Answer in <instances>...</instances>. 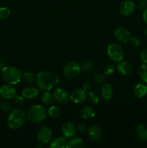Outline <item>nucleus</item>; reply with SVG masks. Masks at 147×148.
I'll return each instance as SVG.
<instances>
[{
	"label": "nucleus",
	"instance_id": "ddd939ff",
	"mask_svg": "<svg viewBox=\"0 0 147 148\" xmlns=\"http://www.w3.org/2000/svg\"><path fill=\"white\" fill-rule=\"evenodd\" d=\"M114 36L117 40L122 43H125L130 39L129 31L122 27H119L115 29L114 32Z\"/></svg>",
	"mask_w": 147,
	"mask_h": 148
},
{
	"label": "nucleus",
	"instance_id": "39448f33",
	"mask_svg": "<svg viewBox=\"0 0 147 148\" xmlns=\"http://www.w3.org/2000/svg\"><path fill=\"white\" fill-rule=\"evenodd\" d=\"M107 53L112 62H119L124 58L125 51L120 45L116 43H112L108 46Z\"/></svg>",
	"mask_w": 147,
	"mask_h": 148
},
{
	"label": "nucleus",
	"instance_id": "72a5a7b5",
	"mask_svg": "<svg viewBox=\"0 0 147 148\" xmlns=\"http://www.w3.org/2000/svg\"><path fill=\"white\" fill-rule=\"evenodd\" d=\"M138 8L139 10H146L147 9V0H140L138 4Z\"/></svg>",
	"mask_w": 147,
	"mask_h": 148
},
{
	"label": "nucleus",
	"instance_id": "4be33fe9",
	"mask_svg": "<svg viewBox=\"0 0 147 148\" xmlns=\"http://www.w3.org/2000/svg\"><path fill=\"white\" fill-rule=\"evenodd\" d=\"M136 135L139 140L141 141H147V128L144 127L142 124H140L137 127L136 131Z\"/></svg>",
	"mask_w": 147,
	"mask_h": 148
},
{
	"label": "nucleus",
	"instance_id": "a19ab883",
	"mask_svg": "<svg viewBox=\"0 0 147 148\" xmlns=\"http://www.w3.org/2000/svg\"><path fill=\"white\" fill-rule=\"evenodd\" d=\"M145 35L147 36V28L145 30Z\"/></svg>",
	"mask_w": 147,
	"mask_h": 148
},
{
	"label": "nucleus",
	"instance_id": "9b49d317",
	"mask_svg": "<svg viewBox=\"0 0 147 148\" xmlns=\"http://www.w3.org/2000/svg\"><path fill=\"white\" fill-rule=\"evenodd\" d=\"M16 95V90L11 85H4L0 87V96L5 100L13 99Z\"/></svg>",
	"mask_w": 147,
	"mask_h": 148
},
{
	"label": "nucleus",
	"instance_id": "b1692460",
	"mask_svg": "<svg viewBox=\"0 0 147 148\" xmlns=\"http://www.w3.org/2000/svg\"><path fill=\"white\" fill-rule=\"evenodd\" d=\"M22 78L24 82H25L27 85H32V84L34 83L35 82H36V77L34 75V74H33L30 72H25L22 74Z\"/></svg>",
	"mask_w": 147,
	"mask_h": 148
},
{
	"label": "nucleus",
	"instance_id": "f8f14e48",
	"mask_svg": "<svg viewBox=\"0 0 147 148\" xmlns=\"http://www.w3.org/2000/svg\"><path fill=\"white\" fill-rule=\"evenodd\" d=\"M76 130H77V128L73 122L67 121L62 126L61 132L63 137L66 138H71L76 134Z\"/></svg>",
	"mask_w": 147,
	"mask_h": 148
},
{
	"label": "nucleus",
	"instance_id": "dca6fc26",
	"mask_svg": "<svg viewBox=\"0 0 147 148\" xmlns=\"http://www.w3.org/2000/svg\"><path fill=\"white\" fill-rule=\"evenodd\" d=\"M114 95V90L109 84H105L101 87V96L105 101H110Z\"/></svg>",
	"mask_w": 147,
	"mask_h": 148
},
{
	"label": "nucleus",
	"instance_id": "c756f323",
	"mask_svg": "<svg viewBox=\"0 0 147 148\" xmlns=\"http://www.w3.org/2000/svg\"><path fill=\"white\" fill-rule=\"evenodd\" d=\"M87 98H89V101H90L92 103L97 104L99 102V97H98L97 94L95 92L90 91V92H88Z\"/></svg>",
	"mask_w": 147,
	"mask_h": 148
},
{
	"label": "nucleus",
	"instance_id": "cd10ccee",
	"mask_svg": "<svg viewBox=\"0 0 147 148\" xmlns=\"http://www.w3.org/2000/svg\"><path fill=\"white\" fill-rule=\"evenodd\" d=\"M0 109L5 113H10L12 110V104L9 101H4L0 103Z\"/></svg>",
	"mask_w": 147,
	"mask_h": 148
},
{
	"label": "nucleus",
	"instance_id": "6e6552de",
	"mask_svg": "<svg viewBox=\"0 0 147 148\" xmlns=\"http://www.w3.org/2000/svg\"><path fill=\"white\" fill-rule=\"evenodd\" d=\"M52 131L47 127H43L39 130L37 134V138L39 143L41 144H47L52 138Z\"/></svg>",
	"mask_w": 147,
	"mask_h": 148
},
{
	"label": "nucleus",
	"instance_id": "5701e85b",
	"mask_svg": "<svg viewBox=\"0 0 147 148\" xmlns=\"http://www.w3.org/2000/svg\"><path fill=\"white\" fill-rule=\"evenodd\" d=\"M41 101L46 105H51L54 102V97L51 92H48V91H45L43 94L42 95L41 97Z\"/></svg>",
	"mask_w": 147,
	"mask_h": 148
},
{
	"label": "nucleus",
	"instance_id": "1a4fd4ad",
	"mask_svg": "<svg viewBox=\"0 0 147 148\" xmlns=\"http://www.w3.org/2000/svg\"><path fill=\"white\" fill-rule=\"evenodd\" d=\"M54 100L61 105H66L68 103L69 100V96L67 92L63 88H56L53 92Z\"/></svg>",
	"mask_w": 147,
	"mask_h": 148
},
{
	"label": "nucleus",
	"instance_id": "9d476101",
	"mask_svg": "<svg viewBox=\"0 0 147 148\" xmlns=\"http://www.w3.org/2000/svg\"><path fill=\"white\" fill-rule=\"evenodd\" d=\"M135 10V5L133 1L125 0L122 1L119 7V12L122 15L128 16L133 14Z\"/></svg>",
	"mask_w": 147,
	"mask_h": 148
},
{
	"label": "nucleus",
	"instance_id": "c85d7f7f",
	"mask_svg": "<svg viewBox=\"0 0 147 148\" xmlns=\"http://www.w3.org/2000/svg\"><path fill=\"white\" fill-rule=\"evenodd\" d=\"M10 14H11V12L9 8L5 7H0V20H1L8 18L10 16Z\"/></svg>",
	"mask_w": 147,
	"mask_h": 148
},
{
	"label": "nucleus",
	"instance_id": "4468645a",
	"mask_svg": "<svg viewBox=\"0 0 147 148\" xmlns=\"http://www.w3.org/2000/svg\"><path fill=\"white\" fill-rule=\"evenodd\" d=\"M117 70L123 76H129L132 74L133 67L128 62L120 61V62H118Z\"/></svg>",
	"mask_w": 147,
	"mask_h": 148
},
{
	"label": "nucleus",
	"instance_id": "f257e3e1",
	"mask_svg": "<svg viewBox=\"0 0 147 148\" xmlns=\"http://www.w3.org/2000/svg\"><path fill=\"white\" fill-rule=\"evenodd\" d=\"M60 79L56 73L52 71H42L36 77V83L39 89L49 91L59 85Z\"/></svg>",
	"mask_w": 147,
	"mask_h": 148
},
{
	"label": "nucleus",
	"instance_id": "f03ea898",
	"mask_svg": "<svg viewBox=\"0 0 147 148\" xmlns=\"http://www.w3.org/2000/svg\"><path fill=\"white\" fill-rule=\"evenodd\" d=\"M7 119V125L11 130H16L21 128L25 123L27 116L21 108H14L10 111Z\"/></svg>",
	"mask_w": 147,
	"mask_h": 148
},
{
	"label": "nucleus",
	"instance_id": "7c9ffc66",
	"mask_svg": "<svg viewBox=\"0 0 147 148\" xmlns=\"http://www.w3.org/2000/svg\"><path fill=\"white\" fill-rule=\"evenodd\" d=\"M115 66H114L112 64H107L106 66H105L104 72H105V74L106 75H108V76H110V75H112V74L115 72Z\"/></svg>",
	"mask_w": 147,
	"mask_h": 148
},
{
	"label": "nucleus",
	"instance_id": "e433bc0d",
	"mask_svg": "<svg viewBox=\"0 0 147 148\" xmlns=\"http://www.w3.org/2000/svg\"><path fill=\"white\" fill-rule=\"evenodd\" d=\"M91 87H92V85H91V83L89 82V81H86V82H84L83 83V85H82V89H84V90H89L91 88Z\"/></svg>",
	"mask_w": 147,
	"mask_h": 148
},
{
	"label": "nucleus",
	"instance_id": "0eeeda50",
	"mask_svg": "<svg viewBox=\"0 0 147 148\" xmlns=\"http://www.w3.org/2000/svg\"><path fill=\"white\" fill-rule=\"evenodd\" d=\"M87 98V93L86 90L84 89H76L72 91L71 95H69V99L74 103L79 104L84 102Z\"/></svg>",
	"mask_w": 147,
	"mask_h": 148
},
{
	"label": "nucleus",
	"instance_id": "f704fd0d",
	"mask_svg": "<svg viewBox=\"0 0 147 148\" xmlns=\"http://www.w3.org/2000/svg\"><path fill=\"white\" fill-rule=\"evenodd\" d=\"M140 58L141 61L145 64H147V49H144L140 53Z\"/></svg>",
	"mask_w": 147,
	"mask_h": 148
},
{
	"label": "nucleus",
	"instance_id": "a211bd4d",
	"mask_svg": "<svg viewBox=\"0 0 147 148\" xmlns=\"http://www.w3.org/2000/svg\"><path fill=\"white\" fill-rule=\"evenodd\" d=\"M80 114L84 119L91 120L95 116V110L91 106H84L81 109Z\"/></svg>",
	"mask_w": 147,
	"mask_h": 148
},
{
	"label": "nucleus",
	"instance_id": "aec40b11",
	"mask_svg": "<svg viewBox=\"0 0 147 148\" xmlns=\"http://www.w3.org/2000/svg\"><path fill=\"white\" fill-rule=\"evenodd\" d=\"M66 143H67V140L66 137H57V138L54 139L51 143L50 144L49 147L50 148H63L66 147Z\"/></svg>",
	"mask_w": 147,
	"mask_h": 148
},
{
	"label": "nucleus",
	"instance_id": "c9c22d12",
	"mask_svg": "<svg viewBox=\"0 0 147 148\" xmlns=\"http://www.w3.org/2000/svg\"><path fill=\"white\" fill-rule=\"evenodd\" d=\"M129 40H131V42L133 43V45H134V46H139L141 43V40L137 37H130Z\"/></svg>",
	"mask_w": 147,
	"mask_h": 148
},
{
	"label": "nucleus",
	"instance_id": "ea45409f",
	"mask_svg": "<svg viewBox=\"0 0 147 148\" xmlns=\"http://www.w3.org/2000/svg\"><path fill=\"white\" fill-rule=\"evenodd\" d=\"M4 66H5V63H4V61L0 60V71H1V70L4 69Z\"/></svg>",
	"mask_w": 147,
	"mask_h": 148
},
{
	"label": "nucleus",
	"instance_id": "2f4dec72",
	"mask_svg": "<svg viewBox=\"0 0 147 148\" xmlns=\"http://www.w3.org/2000/svg\"><path fill=\"white\" fill-rule=\"evenodd\" d=\"M93 79L97 83H102L105 81V77L102 74H95L93 77Z\"/></svg>",
	"mask_w": 147,
	"mask_h": 148
},
{
	"label": "nucleus",
	"instance_id": "a878e982",
	"mask_svg": "<svg viewBox=\"0 0 147 148\" xmlns=\"http://www.w3.org/2000/svg\"><path fill=\"white\" fill-rule=\"evenodd\" d=\"M138 76L143 82L147 83V64H142L138 69Z\"/></svg>",
	"mask_w": 147,
	"mask_h": 148
},
{
	"label": "nucleus",
	"instance_id": "f3484780",
	"mask_svg": "<svg viewBox=\"0 0 147 148\" xmlns=\"http://www.w3.org/2000/svg\"><path fill=\"white\" fill-rule=\"evenodd\" d=\"M39 94V90L34 87H28L22 90V96L26 99H34Z\"/></svg>",
	"mask_w": 147,
	"mask_h": 148
},
{
	"label": "nucleus",
	"instance_id": "423d86ee",
	"mask_svg": "<svg viewBox=\"0 0 147 148\" xmlns=\"http://www.w3.org/2000/svg\"><path fill=\"white\" fill-rule=\"evenodd\" d=\"M82 71V67L79 63L71 62L66 64L63 69V74L67 78H75L79 76Z\"/></svg>",
	"mask_w": 147,
	"mask_h": 148
},
{
	"label": "nucleus",
	"instance_id": "20e7f679",
	"mask_svg": "<svg viewBox=\"0 0 147 148\" xmlns=\"http://www.w3.org/2000/svg\"><path fill=\"white\" fill-rule=\"evenodd\" d=\"M47 111L41 105H34L30 108L27 111V119L33 124L41 122L47 116Z\"/></svg>",
	"mask_w": 147,
	"mask_h": 148
},
{
	"label": "nucleus",
	"instance_id": "bb28decb",
	"mask_svg": "<svg viewBox=\"0 0 147 148\" xmlns=\"http://www.w3.org/2000/svg\"><path fill=\"white\" fill-rule=\"evenodd\" d=\"M81 67H82V70L86 72H89L90 71H92L94 68V64L92 61H85L82 63V64L81 65Z\"/></svg>",
	"mask_w": 147,
	"mask_h": 148
},
{
	"label": "nucleus",
	"instance_id": "58836bf2",
	"mask_svg": "<svg viewBox=\"0 0 147 148\" xmlns=\"http://www.w3.org/2000/svg\"><path fill=\"white\" fill-rule=\"evenodd\" d=\"M143 19H144V22L147 23V9L144 10V12H143Z\"/></svg>",
	"mask_w": 147,
	"mask_h": 148
},
{
	"label": "nucleus",
	"instance_id": "4c0bfd02",
	"mask_svg": "<svg viewBox=\"0 0 147 148\" xmlns=\"http://www.w3.org/2000/svg\"><path fill=\"white\" fill-rule=\"evenodd\" d=\"M77 130L79 132H84L85 130H86V125H85V124H84V123H81V124H79V125L77 126Z\"/></svg>",
	"mask_w": 147,
	"mask_h": 148
},
{
	"label": "nucleus",
	"instance_id": "393cba45",
	"mask_svg": "<svg viewBox=\"0 0 147 148\" xmlns=\"http://www.w3.org/2000/svg\"><path fill=\"white\" fill-rule=\"evenodd\" d=\"M61 114V111L60 108L56 106H52L49 108L48 111V114L49 116H50L53 119H56L58 117L60 116Z\"/></svg>",
	"mask_w": 147,
	"mask_h": 148
},
{
	"label": "nucleus",
	"instance_id": "6ab92c4d",
	"mask_svg": "<svg viewBox=\"0 0 147 148\" xmlns=\"http://www.w3.org/2000/svg\"><path fill=\"white\" fill-rule=\"evenodd\" d=\"M133 94L137 98H144L147 95V85L143 83L136 85L133 88Z\"/></svg>",
	"mask_w": 147,
	"mask_h": 148
},
{
	"label": "nucleus",
	"instance_id": "7ed1b4c3",
	"mask_svg": "<svg viewBox=\"0 0 147 148\" xmlns=\"http://www.w3.org/2000/svg\"><path fill=\"white\" fill-rule=\"evenodd\" d=\"M3 79L10 85H16L21 81L22 73L17 68L12 66H5L1 70Z\"/></svg>",
	"mask_w": 147,
	"mask_h": 148
},
{
	"label": "nucleus",
	"instance_id": "412c9836",
	"mask_svg": "<svg viewBox=\"0 0 147 148\" xmlns=\"http://www.w3.org/2000/svg\"><path fill=\"white\" fill-rule=\"evenodd\" d=\"M84 147V143L79 137H74L67 141L66 148H82Z\"/></svg>",
	"mask_w": 147,
	"mask_h": 148
},
{
	"label": "nucleus",
	"instance_id": "473e14b6",
	"mask_svg": "<svg viewBox=\"0 0 147 148\" xmlns=\"http://www.w3.org/2000/svg\"><path fill=\"white\" fill-rule=\"evenodd\" d=\"M13 100H14V102L16 104H17V105H21L24 102V97L22 96V95H15L13 98Z\"/></svg>",
	"mask_w": 147,
	"mask_h": 148
},
{
	"label": "nucleus",
	"instance_id": "2eb2a0df",
	"mask_svg": "<svg viewBox=\"0 0 147 148\" xmlns=\"http://www.w3.org/2000/svg\"><path fill=\"white\" fill-rule=\"evenodd\" d=\"M87 135L90 140L93 141H98L102 137V130L96 125L91 126L87 130Z\"/></svg>",
	"mask_w": 147,
	"mask_h": 148
}]
</instances>
